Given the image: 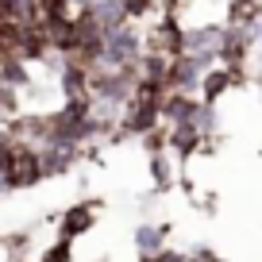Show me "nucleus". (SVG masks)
I'll return each mask as SVG.
<instances>
[{
	"label": "nucleus",
	"instance_id": "f257e3e1",
	"mask_svg": "<svg viewBox=\"0 0 262 262\" xmlns=\"http://www.w3.org/2000/svg\"><path fill=\"white\" fill-rule=\"evenodd\" d=\"M235 81H239V74H235V70H228V66L208 70V74L201 77V100H205V104H216V100H220Z\"/></svg>",
	"mask_w": 262,
	"mask_h": 262
},
{
	"label": "nucleus",
	"instance_id": "f03ea898",
	"mask_svg": "<svg viewBox=\"0 0 262 262\" xmlns=\"http://www.w3.org/2000/svg\"><path fill=\"white\" fill-rule=\"evenodd\" d=\"M97 205H74L70 212L62 216V239H77V235H85V231L93 228V220H97V212H93Z\"/></svg>",
	"mask_w": 262,
	"mask_h": 262
},
{
	"label": "nucleus",
	"instance_id": "7ed1b4c3",
	"mask_svg": "<svg viewBox=\"0 0 262 262\" xmlns=\"http://www.w3.org/2000/svg\"><path fill=\"white\" fill-rule=\"evenodd\" d=\"M201 143H205V131L196 127V123H178V127L170 131V150L181 155V158H189Z\"/></svg>",
	"mask_w": 262,
	"mask_h": 262
},
{
	"label": "nucleus",
	"instance_id": "20e7f679",
	"mask_svg": "<svg viewBox=\"0 0 262 262\" xmlns=\"http://www.w3.org/2000/svg\"><path fill=\"white\" fill-rule=\"evenodd\" d=\"M162 239H166V228H150V224H143V228H135V251L150 262L155 254H162Z\"/></svg>",
	"mask_w": 262,
	"mask_h": 262
},
{
	"label": "nucleus",
	"instance_id": "39448f33",
	"mask_svg": "<svg viewBox=\"0 0 262 262\" xmlns=\"http://www.w3.org/2000/svg\"><path fill=\"white\" fill-rule=\"evenodd\" d=\"M150 173H155V185L158 189H170L173 170H170V162H166V150H150Z\"/></svg>",
	"mask_w": 262,
	"mask_h": 262
},
{
	"label": "nucleus",
	"instance_id": "423d86ee",
	"mask_svg": "<svg viewBox=\"0 0 262 262\" xmlns=\"http://www.w3.org/2000/svg\"><path fill=\"white\" fill-rule=\"evenodd\" d=\"M74 258V239H62L58 235L54 243L47 247V254H42V262H70Z\"/></svg>",
	"mask_w": 262,
	"mask_h": 262
},
{
	"label": "nucleus",
	"instance_id": "0eeeda50",
	"mask_svg": "<svg viewBox=\"0 0 262 262\" xmlns=\"http://www.w3.org/2000/svg\"><path fill=\"white\" fill-rule=\"evenodd\" d=\"M150 12V0H123V16L127 19H139Z\"/></svg>",
	"mask_w": 262,
	"mask_h": 262
}]
</instances>
